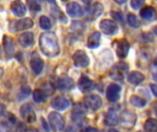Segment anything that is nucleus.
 Instances as JSON below:
<instances>
[{
  "instance_id": "1",
  "label": "nucleus",
  "mask_w": 157,
  "mask_h": 132,
  "mask_svg": "<svg viewBox=\"0 0 157 132\" xmlns=\"http://www.w3.org/2000/svg\"><path fill=\"white\" fill-rule=\"evenodd\" d=\"M39 45L42 53L47 57H56L60 53V45L53 32H43L40 35Z\"/></svg>"
},
{
  "instance_id": "40",
  "label": "nucleus",
  "mask_w": 157,
  "mask_h": 132,
  "mask_svg": "<svg viewBox=\"0 0 157 132\" xmlns=\"http://www.w3.org/2000/svg\"><path fill=\"white\" fill-rule=\"evenodd\" d=\"M76 130H75V129L73 127V126H70V127H68L67 129H66V130H65V132H75Z\"/></svg>"
},
{
  "instance_id": "28",
  "label": "nucleus",
  "mask_w": 157,
  "mask_h": 132,
  "mask_svg": "<svg viewBox=\"0 0 157 132\" xmlns=\"http://www.w3.org/2000/svg\"><path fill=\"white\" fill-rule=\"evenodd\" d=\"M144 130L146 132H157V120L148 119L144 123Z\"/></svg>"
},
{
  "instance_id": "14",
  "label": "nucleus",
  "mask_w": 157,
  "mask_h": 132,
  "mask_svg": "<svg viewBox=\"0 0 157 132\" xmlns=\"http://www.w3.org/2000/svg\"><path fill=\"white\" fill-rule=\"evenodd\" d=\"M29 65L31 68V71L35 75H39L41 74L43 67H44V62L43 60L36 53H34L29 61Z\"/></svg>"
},
{
  "instance_id": "34",
  "label": "nucleus",
  "mask_w": 157,
  "mask_h": 132,
  "mask_svg": "<svg viewBox=\"0 0 157 132\" xmlns=\"http://www.w3.org/2000/svg\"><path fill=\"white\" fill-rule=\"evenodd\" d=\"M111 16L114 17V19L115 20H117V21H119V22H123V16H122V14L121 13V12H118V11H113L112 13H111Z\"/></svg>"
},
{
  "instance_id": "41",
  "label": "nucleus",
  "mask_w": 157,
  "mask_h": 132,
  "mask_svg": "<svg viewBox=\"0 0 157 132\" xmlns=\"http://www.w3.org/2000/svg\"><path fill=\"white\" fill-rule=\"evenodd\" d=\"M5 111H6V107H5V106H3V105H1V104H0V115H3V114L5 113Z\"/></svg>"
},
{
  "instance_id": "24",
  "label": "nucleus",
  "mask_w": 157,
  "mask_h": 132,
  "mask_svg": "<svg viewBox=\"0 0 157 132\" xmlns=\"http://www.w3.org/2000/svg\"><path fill=\"white\" fill-rule=\"evenodd\" d=\"M104 11V6L100 2H95L91 5L89 8V14L93 18H97L102 15Z\"/></svg>"
},
{
  "instance_id": "42",
  "label": "nucleus",
  "mask_w": 157,
  "mask_h": 132,
  "mask_svg": "<svg viewBox=\"0 0 157 132\" xmlns=\"http://www.w3.org/2000/svg\"><path fill=\"white\" fill-rule=\"evenodd\" d=\"M109 132H119V130H115V129H110Z\"/></svg>"
},
{
  "instance_id": "21",
  "label": "nucleus",
  "mask_w": 157,
  "mask_h": 132,
  "mask_svg": "<svg viewBox=\"0 0 157 132\" xmlns=\"http://www.w3.org/2000/svg\"><path fill=\"white\" fill-rule=\"evenodd\" d=\"M3 45H4L6 58H8V59L11 58L14 55V51H15V46H14V42H13L12 39L9 38L8 36H4Z\"/></svg>"
},
{
  "instance_id": "19",
  "label": "nucleus",
  "mask_w": 157,
  "mask_h": 132,
  "mask_svg": "<svg viewBox=\"0 0 157 132\" xmlns=\"http://www.w3.org/2000/svg\"><path fill=\"white\" fill-rule=\"evenodd\" d=\"M18 43L23 48H29L34 43V34L30 31L23 32L18 36Z\"/></svg>"
},
{
  "instance_id": "17",
  "label": "nucleus",
  "mask_w": 157,
  "mask_h": 132,
  "mask_svg": "<svg viewBox=\"0 0 157 132\" xmlns=\"http://www.w3.org/2000/svg\"><path fill=\"white\" fill-rule=\"evenodd\" d=\"M96 87V84L94 81L89 79L86 76H82L78 81V88L83 93H89L94 90Z\"/></svg>"
},
{
  "instance_id": "5",
  "label": "nucleus",
  "mask_w": 157,
  "mask_h": 132,
  "mask_svg": "<svg viewBox=\"0 0 157 132\" xmlns=\"http://www.w3.org/2000/svg\"><path fill=\"white\" fill-rule=\"evenodd\" d=\"M73 61H74L75 66L78 68H86L89 65V62H90L89 57L82 50H78L74 53Z\"/></svg>"
},
{
  "instance_id": "22",
  "label": "nucleus",
  "mask_w": 157,
  "mask_h": 132,
  "mask_svg": "<svg viewBox=\"0 0 157 132\" xmlns=\"http://www.w3.org/2000/svg\"><path fill=\"white\" fill-rule=\"evenodd\" d=\"M100 39H101V33L99 31H94L87 40V47L90 49H96L99 47L100 45Z\"/></svg>"
},
{
  "instance_id": "12",
  "label": "nucleus",
  "mask_w": 157,
  "mask_h": 132,
  "mask_svg": "<svg viewBox=\"0 0 157 132\" xmlns=\"http://www.w3.org/2000/svg\"><path fill=\"white\" fill-rule=\"evenodd\" d=\"M75 86V81L67 75H63L59 77L56 81V87L62 91L72 90Z\"/></svg>"
},
{
  "instance_id": "18",
  "label": "nucleus",
  "mask_w": 157,
  "mask_h": 132,
  "mask_svg": "<svg viewBox=\"0 0 157 132\" xmlns=\"http://www.w3.org/2000/svg\"><path fill=\"white\" fill-rule=\"evenodd\" d=\"M120 122V117L117 112L113 109H109L105 115L104 124L108 127H115Z\"/></svg>"
},
{
  "instance_id": "10",
  "label": "nucleus",
  "mask_w": 157,
  "mask_h": 132,
  "mask_svg": "<svg viewBox=\"0 0 157 132\" xmlns=\"http://www.w3.org/2000/svg\"><path fill=\"white\" fill-rule=\"evenodd\" d=\"M128 69L129 67L127 63L123 62H118L112 67L110 71V76L115 80H122L124 77V74L128 71Z\"/></svg>"
},
{
  "instance_id": "30",
  "label": "nucleus",
  "mask_w": 157,
  "mask_h": 132,
  "mask_svg": "<svg viewBox=\"0 0 157 132\" xmlns=\"http://www.w3.org/2000/svg\"><path fill=\"white\" fill-rule=\"evenodd\" d=\"M39 23H40V27L42 29L49 30L52 28V22H51L50 18L48 17H46V16H41L40 17Z\"/></svg>"
},
{
  "instance_id": "32",
  "label": "nucleus",
  "mask_w": 157,
  "mask_h": 132,
  "mask_svg": "<svg viewBox=\"0 0 157 132\" xmlns=\"http://www.w3.org/2000/svg\"><path fill=\"white\" fill-rule=\"evenodd\" d=\"M29 8L33 12H38L40 10V5L37 1H28Z\"/></svg>"
},
{
  "instance_id": "23",
  "label": "nucleus",
  "mask_w": 157,
  "mask_h": 132,
  "mask_svg": "<svg viewBox=\"0 0 157 132\" xmlns=\"http://www.w3.org/2000/svg\"><path fill=\"white\" fill-rule=\"evenodd\" d=\"M144 79H145L144 75L142 73L137 72V71L132 72V73L129 74L128 76H127L128 82H129L130 84L133 85H138L142 84V83L144 81Z\"/></svg>"
},
{
  "instance_id": "38",
  "label": "nucleus",
  "mask_w": 157,
  "mask_h": 132,
  "mask_svg": "<svg viewBox=\"0 0 157 132\" xmlns=\"http://www.w3.org/2000/svg\"><path fill=\"white\" fill-rule=\"evenodd\" d=\"M20 132H39V130H37V129H35V128H31V127H29V128H23Z\"/></svg>"
},
{
  "instance_id": "4",
  "label": "nucleus",
  "mask_w": 157,
  "mask_h": 132,
  "mask_svg": "<svg viewBox=\"0 0 157 132\" xmlns=\"http://www.w3.org/2000/svg\"><path fill=\"white\" fill-rule=\"evenodd\" d=\"M121 124L125 129H132L134 127L137 121V116L133 111L131 110H124L121 114L120 117Z\"/></svg>"
},
{
  "instance_id": "39",
  "label": "nucleus",
  "mask_w": 157,
  "mask_h": 132,
  "mask_svg": "<svg viewBox=\"0 0 157 132\" xmlns=\"http://www.w3.org/2000/svg\"><path fill=\"white\" fill-rule=\"evenodd\" d=\"M83 132H100L98 129H95V128H91V127H88L86 129L84 130Z\"/></svg>"
},
{
  "instance_id": "13",
  "label": "nucleus",
  "mask_w": 157,
  "mask_h": 132,
  "mask_svg": "<svg viewBox=\"0 0 157 132\" xmlns=\"http://www.w3.org/2000/svg\"><path fill=\"white\" fill-rule=\"evenodd\" d=\"M86 107L84 104L75 105L72 112V121L76 125L82 123L85 118V114L86 112Z\"/></svg>"
},
{
  "instance_id": "6",
  "label": "nucleus",
  "mask_w": 157,
  "mask_h": 132,
  "mask_svg": "<svg viewBox=\"0 0 157 132\" xmlns=\"http://www.w3.org/2000/svg\"><path fill=\"white\" fill-rule=\"evenodd\" d=\"M20 116L27 123H33L36 120V113L30 104H24L19 109Z\"/></svg>"
},
{
  "instance_id": "29",
  "label": "nucleus",
  "mask_w": 157,
  "mask_h": 132,
  "mask_svg": "<svg viewBox=\"0 0 157 132\" xmlns=\"http://www.w3.org/2000/svg\"><path fill=\"white\" fill-rule=\"evenodd\" d=\"M127 22L132 28H139L140 25H141V22L138 19V17L134 14H132V13H130L127 16Z\"/></svg>"
},
{
  "instance_id": "27",
  "label": "nucleus",
  "mask_w": 157,
  "mask_h": 132,
  "mask_svg": "<svg viewBox=\"0 0 157 132\" xmlns=\"http://www.w3.org/2000/svg\"><path fill=\"white\" fill-rule=\"evenodd\" d=\"M130 103L133 107H139V108H142V107H145V105H146V101L144 98H142V97H140L138 96H132L131 98H130Z\"/></svg>"
},
{
  "instance_id": "9",
  "label": "nucleus",
  "mask_w": 157,
  "mask_h": 132,
  "mask_svg": "<svg viewBox=\"0 0 157 132\" xmlns=\"http://www.w3.org/2000/svg\"><path fill=\"white\" fill-rule=\"evenodd\" d=\"M115 50L119 58L125 59L130 51V43L126 39H121L115 42Z\"/></svg>"
},
{
  "instance_id": "15",
  "label": "nucleus",
  "mask_w": 157,
  "mask_h": 132,
  "mask_svg": "<svg viewBox=\"0 0 157 132\" xmlns=\"http://www.w3.org/2000/svg\"><path fill=\"white\" fill-rule=\"evenodd\" d=\"M51 106L55 110H65L70 107V101L63 96H58L52 100Z\"/></svg>"
},
{
  "instance_id": "2",
  "label": "nucleus",
  "mask_w": 157,
  "mask_h": 132,
  "mask_svg": "<svg viewBox=\"0 0 157 132\" xmlns=\"http://www.w3.org/2000/svg\"><path fill=\"white\" fill-rule=\"evenodd\" d=\"M48 120H49V124L51 126V128L56 132L62 131L64 129V125H65V121L63 118V116L61 114H59L58 112H51L48 116Z\"/></svg>"
},
{
  "instance_id": "31",
  "label": "nucleus",
  "mask_w": 157,
  "mask_h": 132,
  "mask_svg": "<svg viewBox=\"0 0 157 132\" xmlns=\"http://www.w3.org/2000/svg\"><path fill=\"white\" fill-rule=\"evenodd\" d=\"M31 93V89L29 86H22L17 96H18V100H24L26 98L29 97V96Z\"/></svg>"
},
{
  "instance_id": "36",
  "label": "nucleus",
  "mask_w": 157,
  "mask_h": 132,
  "mask_svg": "<svg viewBox=\"0 0 157 132\" xmlns=\"http://www.w3.org/2000/svg\"><path fill=\"white\" fill-rule=\"evenodd\" d=\"M0 132H12L10 126L6 122V123H2L1 127H0Z\"/></svg>"
},
{
  "instance_id": "26",
  "label": "nucleus",
  "mask_w": 157,
  "mask_h": 132,
  "mask_svg": "<svg viewBox=\"0 0 157 132\" xmlns=\"http://www.w3.org/2000/svg\"><path fill=\"white\" fill-rule=\"evenodd\" d=\"M47 96H48V94L42 89H36L33 92V100L36 103L44 102L47 99Z\"/></svg>"
},
{
  "instance_id": "20",
  "label": "nucleus",
  "mask_w": 157,
  "mask_h": 132,
  "mask_svg": "<svg viewBox=\"0 0 157 132\" xmlns=\"http://www.w3.org/2000/svg\"><path fill=\"white\" fill-rule=\"evenodd\" d=\"M10 9L12 13L17 17H23L27 12L26 6L21 1H14L10 5Z\"/></svg>"
},
{
  "instance_id": "25",
  "label": "nucleus",
  "mask_w": 157,
  "mask_h": 132,
  "mask_svg": "<svg viewBox=\"0 0 157 132\" xmlns=\"http://www.w3.org/2000/svg\"><path fill=\"white\" fill-rule=\"evenodd\" d=\"M156 11L153 6H145L141 10V17L145 20H152L155 17Z\"/></svg>"
},
{
  "instance_id": "43",
  "label": "nucleus",
  "mask_w": 157,
  "mask_h": 132,
  "mask_svg": "<svg viewBox=\"0 0 157 132\" xmlns=\"http://www.w3.org/2000/svg\"><path fill=\"white\" fill-rule=\"evenodd\" d=\"M155 33L157 34V27H155Z\"/></svg>"
},
{
  "instance_id": "44",
  "label": "nucleus",
  "mask_w": 157,
  "mask_h": 132,
  "mask_svg": "<svg viewBox=\"0 0 157 132\" xmlns=\"http://www.w3.org/2000/svg\"><path fill=\"white\" fill-rule=\"evenodd\" d=\"M1 54H2V50H1V47H0V57H1Z\"/></svg>"
},
{
  "instance_id": "7",
  "label": "nucleus",
  "mask_w": 157,
  "mask_h": 132,
  "mask_svg": "<svg viewBox=\"0 0 157 132\" xmlns=\"http://www.w3.org/2000/svg\"><path fill=\"white\" fill-rule=\"evenodd\" d=\"M102 99L99 96L97 95H89L84 98V105L86 108L96 111L102 107Z\"/></svg>"
},
{
  "instance_id": "3",
  "label": "nucleus",
  "mask_w": 157,
  "mask_h": 132,
  "mask_svg": "<svg viewBox=\"0 0 157 132\" xmlns=\"http://www.w3.org/2000/svg\"><path fill=\"white\" fill-rule=\"evenodd\" d=\"M33 27V20L29 17H24L19 20L11 21L9 25V31L16 32L19 30H26Z\"/></svg>"
},
{
  "instance_id": "16",
  "label": "nucleus",
  "mask_w": 157,
  "mask_h": 132,
  "mask_svg": "<svg viewBox=\"0 0 157 132\" xmlns=\"http://www.w3.org/2000/svg\"><path fill=\"white\" fill-rule=\"evenodd\" d=\"M66 12L72 17H80L84 15L83 7L76 2H69L66 5Z\"/></svg>"
},
{
  "instance_id": "11",
  "label": "nucleus",
  "mask_w": 157,
  "mask_h": 132,
  "mask_svg": "<svg viewBox=\"0 0 157 132\" xmlns=\"http://www.w3.org/2000/svg\"><path fill=\"white\" fill-rule=\"evenodd\" d=\"M121 86L119 85L110 84L107 87V90H106L107 99L109 102H112V103L117 102L121 97Z\"/></svg>"
},
{
  "instance_id": "8",
  "label": "nucleus",
  "mask_w": 157,
  "mask_h": 132,
  "mask_svg": "<svg viewBox=\"0 0 157 132\" xmlns=\"http://www.w3.org/2000/svg\"><path fill=\"white\" fill-rule=\"evenodd\" d=\"M99 28L107 35H115L119 31L118 24L111 19H103L99 24Z\"/></svg>"
},
{
  "instance_id": "33",
  "label": "nucleus",
  "mask_w": 157,
  "mask_h": 132,
  "mask_svg": "<svg viewBox=\"0 0 157 132\" xmlns=\"http://www.w3.org/2000/svg\"><path fill=\"white\" fill-rule=\"evenodd\" d=\"M144 0H132L131 6L133 9H139L144 5Z\"/></svg>"
},
{
  "instance_id": "37",
  "label": "nucleus",
  "mask_w": 157,
  "mask_h": 132,
  "mask_svg": "<svg viewBox=\"0 0 157 132\" xmlns=\"http://www.w3.org/2000/svg\"><path fill=\"white\" fill-rule=\"evenodd\" d=\"M150 89L152 91V93L154 94V96L157 97V85L155 84H151L150 85Z\"/></svg>"
},
{
  "instance_id": "35",
  "label": "nucleus",
  "mask_w": 157,
  "mask_h": 132,
  "mask_svg": "<svg viewBox=\"0 0 157 132\" xmlns=\"http://www.w3.org/2000/svg\"><path fill=\"white\" fill-rule=\"evenodd\" d=\"M84 26L80 21H74L72 24V28L74 30H79V29H83Z\"/></svg>"
}]
</instances>
